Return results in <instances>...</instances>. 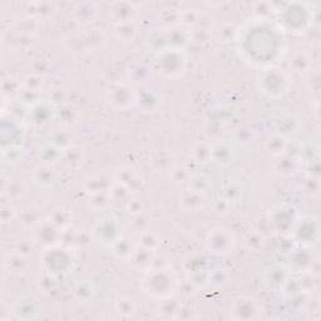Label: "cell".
<instances>
[{"label": "cell", "instance_id": "cell-25", "mask_svg": "<svg viewBox=\"0 0 321 321\" xmlns=\"http://www.w3.org/2000/svg\"><path fill=\"white\" fill-rule=\"evenodd\" d=\"M114 33H116L117 38L122 42H131L136 37L137 28L133 21H123V23H117Z\"/></svg>", "mask_w": 321, "mask_h": 321}, {"label": "cell", "instance_id": "cell-43", "mask_svg": "<svg viewBox=\"0 0 321 321\" xmlns=\"http://www.w3.org/2000/svg\"><path fill=\"white\" fill-rule=\"evenodd\" d=\"M181 309V305L176 300H166L162 302L159 307V312L166 317H173L178 314Z\"/></svg>", "mask_w": 321, "mask_h": 321}, {"label": "cell", "instance_id": "cell-45", "mask_svg": "<svg viewBox=\"0 0 321 321\" xmlns=\"http://www.w3.org/2000/svg\"><path fill=\"white\" fill-rule=\"evenodd\" d=\"M140 247H143L149 251H154L158 247V239L152 232H142L140 237Z\"/></svg>", "mask_w": 321, "mask_h": 321}, {"label": "cell", "instance_id": "cell-35", "mask_svg": "<svg viewBox=\"0 0 321 321\" xmlns=\"http://www.w3.org/2000/svg\"><path fill=\"white\" fill-rule=\"evenodd\" d=\"M69 221H71V215L68 211L63 210V208H57L50 215V222L59 230L66 229L69 224Z\"/></svg>", "mask_w": 321, "mask_h": 321}, {"label": "cell", "instance_id": "cell-57", "mask_svg": "<svg viewBox=\"0 0 321 321\" xmlns=\"http://www.w3.org/2000/svg\"><path fill=\"white\" fill-rule=\"evenodd\" d=\"M171 177L175 182H183L186 180H188L189 175L187 172V170L184 167H175L171 170Z\"/></svg>", "mask_w": 321, "mask_h": 321}, {"label": "cell", "instance_id": "cell-59", "mask_svg": "<svg viewBox=\"0 0 321 321\" xmlns=\"http://www.w3.org/2000/svg\"><path fill=\"white\" fill-rule=\"evenodd\" d=\"M152 165L156 170H165L170 166V158L165 153H158L152 159Z\"/></svg>", "mask_w": 321, "mask_h": 321}, {"label": "cell", "instance_id": "cell-13", "mask_svg": "<svg viewBox=\"0 0 321 321\" xmlns=\"http://www.w3.org/2000/svg\"><path fill=\"white\" fill-rule=\"evenodd\" d=\"M153 251H149L146 250L143 247H138L135 248L131 255V258L128 260L131 261L132 266L137 270H151L152 269V265H153Z\"/></svg>", "mask_w": 321, "mask_h": 321}, {"label": "cell", "instance_id": "cell-56", "mask_svg": "<svg viewBox=\"0 0 321 321\" xmlns=\"http://www.w3.org/2000/svg\"><path fill=\"white\" fill-rule=\"evenodd\" d=\"M200 13H196L195 10H186L181 13V21L186 25H196L199 20Z\"/></svg>", "mask_w": 321, "mask_h": 321}, {"label": "cell", "instance_id": "cell-36", "mask_svg": "<svg viewBox=\"0 0 321 321\" xmlns=\"http://www.w3.org/2000/svg\"><path fill=\"white\" fill-rule=\"evenodd\" d=\"M52 144H54V146L57 147V148H59L60 151H64V149H67L68 147L73 146V144H72V135L63 130L57 131V132L53 135Z\"/></svg>", "mask_w": 321, "mask_h": 321}, {"label": "cell", "instance_id": "cell-64", "mask_svg": "<svg viewBox=\"0 0 321 321\" xmlns=\"http://www.w3.org/2000/svg\"><path fill=\"white\" fill-rule=\"evenodd\" d=\"M234 28L231 25H224L220 29V37L223 40H230L234 37Z\"/></svg>", "mask_w": 321, "mask_h": 321}, {"label": "cell", "instance_id": "cell-14", "mask_svg": "<svg viewBox=\"0 0 321 321\" xmlns=\"http://www.w3.org/2000/svg\"><path fill=\"white\" fill-rule=\"evenodd\" d=\"M232 312L235 314L236 319H252L255 317L256 312H258V307L253 300L247 298H241L234 304V309Z\"/></svg>", "mask_w": 321, "mask_h": 321}, {"label": "cell", "instance_id": "cell-46", "mask_svg": "<svg viewBox=\"0 0 321 321\" xmlns=\"http://www.w3.org/2000/svg\"><path fill=\"white\" fill-rule=\"evenodd\" d=\"M109 201H111V197H109V194L107 192H102V194H94L90 195L89 203L93 208L95 210H103L108 206Z\"/></svg>", "mask_w": 321, "mask_h": 321}, {"label": "cell", "instance_id": "cell-27", "mask_svg": "<svg viewBox=\"0 0 321 321\" xmlns=\"http://www.w3.org/2000/svg\"><path fill=\"white\" fill-rule=\"evenodd\" d=\"M287 279V271L283 267H274L266 275V281L274 287H282Z\"/></svg>", "mask_w": 321, "mask_h": 321}, {"label": "cell", "instance_id": "cell-41", "mask_svg": "<svg viewBox=\"0 0 321 321\" xmlns=\"http://www.w3.org/2000/svg\"><path fill=\"white\" fill-rule=\"evenodd\" d=\"M3 94L5 95V97H12V95L17 94L19 95L20 90H21V85L20 83L18 82L17 79L14 78H5L4 80H3Z\"/></svg>", "mask_w": 321, "mask_h": 321}, {"label": "cell", "instance_id": "cell-50", "mask_svg": "<svg viewBox=\"0 0 321 321\" xmlns=\"http://www.w3.org/2000/svg\"><path fill=\"white\" fill-rule=\"evenodd\" d=\"M291 66L294 67L295 71L302 72V71H305V69L309 68L310 63L306 55L302 54V53H298V54L294 55V58L291 59Z\"/></svg>", "mask_w": 321, "mask_h": 321}, {"label": "cell", "instance_id": "cell-62", "mask_svg": "<svg viewBox=\"0 0 321 321\" xmlns=\"http://www.w3.org/2000/svg\"><path fill=\"white\" fill-rule=\"evenodd\" d=\"M31 250H33V247H31V243L26 242V241H23V242H20L19 245L17 246V252L20 253V255H23V256H28L29 253L31 252Z\"/></svg>", "mask_w": 321, "mask_h": 321}, {"label": "cell", "instance_id": "cell-34", "mask_svg": "<svg viewBox=\"0 0 321 321\" xmlns=\"http://www.w3.org/2000/svg\"><path fill=\"white\" fill-rule=\"evenodd\" d=\"M25 184L19 181H9L5 187L3 188L4 194L7 195L9 199H19L25 194Z\"/></svg>", "mask_w": 321, "mask_h": 321}, {"label": "cell", "instance_id": "cell-61", "mask_svg": "<svg viewBox=\"0 0 321 321\" xmlns=\"http://www.w3.org/2000/svg\"><path fill=\"white\" fill-rule=\"evenodd\" d=\"M247 243H248V246H250V248L258 251V250H260V248L262 247V245H264V239H262V236H260L259 234H252L248 236Z\"/></svg>", "mask_w": 321, "mask_h": 321}, {"label": "cell", "instance_id": "cell-6", "mask_svg": "<svg viewBox=\"0 0 321 321\" xmlns=\"http://www.w3.org/2000/svg\"><path fill=\"white\" fill-rule=\"evenodd\" d=\"M108 100L118 108H125L136 102V93L124 84H114L108 92Z\"/></svg>", "mask_w": 321, "mask_h": 321}, {"label": "cell", "instance_id": "cell-7", "mask_svg": "<svg viewBox=\"0 0 321 321\" xmlns=\"http://www.w3.org/2000/svg\"><path fill=\"white\" fill-rule=\"evenodd\" d=\"M163 39H165V47L173 50H181L191 40V33L178 26H173L163 33Z\"/></svg>", "mask_w": 321, "mask_h": 321}, {"label": "cell", "instance_id": "cell-9", "mask_svg": "<svg viewBox=\"0 0 321 321\" xmlns=\"http://www.w3.org/2000/svg\"><path fill=\"white\" fill-rule=\"evenodd\" d=\"M285 77L282 73L277 72V69H271V72H266L264 78L261 79L264 92L269 94H279L282 93L283 84H285Z\"/></svg>", "mask_w": 321, "mask_h": 321}, {"label": "cell", "instance_id": "cell-33", "mask_svg": "<svg viewBox=\"0 0 321 321\" xmlns=\"http://www.w3.org/2000/svg\"><path fill=\"white\" fill-rule=\"evenodd\" d=\"M277 123H279V133L277 135L282 136V137L287 135H293L298 130V120L291 116L282 117V118L277 120Z\"/></svg>", "mask_w": 321, "mask_h": 321}, {"label": "cell", "instance_id": "cell-29", "mask_svg": "<svg viewBox=\"0 0 321 321\" xmlns=\"http://www.w3.org/2000/svg\"><path fill=\"white\" fill-rule=\"evenodd\" d=\"M31 13L29 14V18L33 19H44V18L50 17L54 13V5L50 3H34L30 5Z\"/></svg>", "mask_w": 321, "mask_h": 321}, {"label": "cell", "instance_id": "cell-24", "mask_svg": "<svg viewBox=\"0 0 321 321\" xmlns=\"http://www.w3.org/2000/svg\"><path fill=\"white\" fill-rule=\"evenodd\" d=\"M112 251H113L114 255L119 259H130L131 255H132L133 247L132 242H131L128 239H124V237H119L112 243Z\"/></svg>", "mask_w": 321, "mask_h": 321}, {"label": "cell", "instance_id": "cell-19", "mask_svg": "<svg viewBox=\"0 0 321 321\" xmlns=\"http://www.w3.org/2000/svg\"><path fill=\"white\" fill-rule=\"evenodd\" d=\"M53 116V109L48 103H39L31 107V111L29 112V117L34 124H45Z\"/></svg>", "mask_w": 321, "mask_h": 321}, {"label": "cell", "instance_id": "cell-54", "mask_svg": "<svg viewBox=\"0 0 321 321\" xmlns=\"http://www.w3.org/2000/svg\"><path fill=\"white\" fill-rule=\"evenodd\" d=\"M149 224V220L148 217H147L146 215H144L143 212L138 213V215H135L133 216V221H132V226L135 227L137 231L140 232H144V230L148 227Z\"/></svg>", "mask_w": 321, "mask_h": 321}, {"label": "cell", "instance_id": "cell-15", "mask_svg": "<svg viewBox=\"0 0 321 321\" xmlns=\"http://www.w3.org/2000/svg\"><path fill=\"white\" fill-rule=\"evenodd\" d=\"M232 156H234L232 147H230L224 142H220V143L211 147V159L217 163V165H229L231 162Z\"/></svg>", "mask_w": 321, "mask_h": 321}, {"label": "cell", "instance_id": "cell-30", "mask_svg": "<svg viewBox=\"0 0 321 321\" xmlns=\"http://www.w3.org/2000/svg\"><path fill=\"white\" fill-rule=\"evenodd\" d=\"M61 152L63 151L57 148L54 144H48V146L43 147L40 151V159L47 165H54L55 162L61 159Z\"/></svg>", "mask_w": 321, "mask_h": 321}, {"label": "cell", "instance_id": "cell-26", "mask_svg": "<svg viewBox=\"0 0 321 321\" xmlns=\"http://www.w3.org/2000/svg\"><path fill=\"white\" fill-rule=\"evenodd\" d=\"M211 188V182L207 177L201 175L192 176L188 178V189L200 195H206Z\"/></svg>", "mask_w": 321, "mask_h": 321}, {"label": "cell", "instance_id": "cell-3", "mask_svg": "<svg viewBox=\"0 0 321 321\" xmlns=\"http://www.w3.org/2000/svg\"><path fill=\"white\" fill-rule=\"evenodd\" d=\"M234 240L231 235L227 234L224 230H213L207 239V247L210 252L215 255H224L229 253L230 250H232Z\"/></svg>", "mask_w": 321, "mask_h": 321}, {"label": "cell", "instance_id": "cell-58", "mask_svg": "<svg viewBox=\"0 0 321 321\" xmlns=\"http://www.w3.org/2000/svg\"><path fill=\"white\" fill-rule=\"evenodd\" d=\"M125 208H127V212L132 216L143 212V205H142L141 201H138V200L127 201V203H125Z\"/></svg>", "mask_w": 321, "mask_h": 321}, {"label": "cell", "instance_id": "cell-22", "mask_svg": "<svg viewBox=\"0 0 321 321\" xmlns=\"http://www.w3.org/2000/svg\"><path fill=\"white\" fill-rule=\"evenodd\" d=\"M61 159L69 168H78L83 163V152L79 147L71 146L61 152Z\"/></svg>", "mask_w": 321, "mask_h": 321}, {"label": "cell", "instance_id": "cell-12", "mask_svg": "<svg viewBox=\"0 0 321 321\" xmlns=\"http://www.w3.org/2000/svg\"><path fill=\"white\" fill-rule=\"evenodd\" d=\"M13 312L21 319H33L38 315L39 307L38 304L30 298H21L15 301L13 306Z\"/></svg>", "mask_w": 321, "mask_h": 321}, {"label": "cell", "instance_id": "cell-2", "mask_svg": "<svg viewBox=\"0 0 321 321\" xmlns=\"http://www.w3.org/2000/svg\"><path fill=\"white\" fill-rule=\"evenodd\" d=\"M157 61L159 64V72L167 77L177 76L184 68V58L181 50L162 49Z\"/></svg>", "mask_w": 321, "mask_h": 321}, {"label": "cell", "instance_id": "cell-20", "mask_svg": "<svg viewBox=\"0 0 321 321\" xmlns=\"http://www.w3.org/2000/svg\"><path fill=\"white\" fill-rule=\"evenodd\" d=\"M95 15H97V9L92 3H80L74 8V18L79 23H90Z\"/></svg>", "mask_w": 321, "mask_h": 321}, {"label": "cell", "instance_id": "cell-8", "mask_svg": "<svg viewBox=\"0 0 321 321\" xmlns=\"http://www.w3.org/2000/svg\"><path fill=\"white\" fill-rule=\"evenodd\" d=\"M60 230L58 227H55L50 221L40 222L38 226H37L36 240L42 242L45 246H53L58 241H60Z\"/></svg>", "mask_w": 321, "mask_h": 321}, {"label": "cell", "instance_id": "cell-49", "mask_svg": "<svg viewBox=\"0 0 321 321\" xmlns=\"http://www.w3.org/2000/svg\"><path fill=\"white\" fill-rule=\"evenodd\" d=\"M194 157L197 162H207V160L211 159V147L206 143L199 144L194 149Z\"/></svg>", "mask_w": 321, "mask_h": 321}, {"label": "cell", "instance_id": "cell-53", "mask_svg": "<svg viewBox=\"0 0 321 321\" xmlns=\"http://www.w3.org/2000/svg\"><path fill=\"white\" fill-rule=\"evenodd\" d=\"M68 116L67 117V119L64 120V123H67V124H71V123H74L77 120V118H78V112H77V109L74 108V107L69 106V104H67V106H63L60 108V112H59V117L61 116Z\"/></svg>", "mask_w": 321, "mask_h": 321}, {"label": "cell", "instance_id": "cell-10", "mask_svg": "<svg viewBox=\"0 0 321 321\" xmlns=\"http://www.w3.org/2000/svg\"><path fill=\"white\" fill-rule=\"evenodd\" d=\"M57 171L54 170L53 165H47V163H42L34 171V181L42 188L52 187L57 181Z\"/></svg>", "mask_w": 321, "mask_h": 321}, {"label": "cell", "instance_id": "cell-31", "mask_svg": "<svg viewBox=\"0 0 321 321\" xmlns=\"http://www.w3.org/2000/svg\"><path fill=\"white\" fill-rule=\"evenodd\" d=\"M266 148L270 153H272L274 156H281L283 153V151L286 149V141L285 137L280 135H275L272 137L269 138V141L266 142Z\"/></svg>", "mask_w": 321, "mask_h": 321}, {"label": "cell", "instance_id": "cell-48", "mask_svg": "<svg viewBox=\"0 0 321 321\" xmlns=\"http://www.w3.org/2000/svg\"><path fill=\"white\" fill-rule=\"evenodd\" d=\"M241 197V188L237 184L235 183H229L223 188V200H226L227 202H236Z\"/></svg>", "mask_w": 321, "mask_h": 321}, {"label": "cell", "instance_id": "cell-4", "mask_svg": "<svg viewBox=\"0 0 321 321\" xmlns=\"http://www.w3.org/2000/svg\"><path fill=\"white\" fill-rule=\"evenodd\" d=\"M50 252L45 255L43 259L48 271L52 274H60V272H67V270L71 267V258L68 253L60 248H50Z\"/></svg>", "mask_w": 321, "mask_h": 321}, {"label": "cell", "instance_id": "cell-60", "mask_svg": "<svg viewBox=\"0 0 321 321\" xmlns=\"http://www.w3.org/2000/svg\"><path fill=\"white\" fill-rule=\"evenodd\" d=\"M0 216H2V221L4 222V223H9V222H12L13 218H14L15 212L14 210L10 207V205H3Z\"/></svg>", "mask_w": 321, "mask_h": 321}, {"label": "cell", "instance_id": "cell-23", "mask_svg": "<svg viewBox=\"0 0 321 321\" xmlns=\"http://www.w3.org/2000/svg\"><path fill=\"white\" fill-rule=\"evenodd\" d=\"M180 201L182 207L186 211H191V212L200 211L201 208L203 207V196L200 194H196V192H186V194L181 197Z\"/></svg>", "mask_w": 321, "mask_h": 321}, {"label": "cell", "instance_id": "cell-16", "mask_svg": "<svg viewBox=\"0 0 321 321\" xmlns=\"http://www.w3.org/2000/svg\"><path fill=\"white\" fill-rule=\"evenodd\" d=\"M25 258L26 256L20 255L18 252L10 255L5 261V270H7L8 274L14 275V276L23 275L28 269V261Z\"/></svg>", "mask_w": 321, "mask_h": 321}, {"label": "cell", "instance_id": "cell-44", "mask_svg": "<svg viewBox=\"0 0 321 321\" xmlns=\"http://www.w3.org/2000/svg\"><path fill=\"white\" fill-rule=\"evenodd\" d=\"M296 160L291 157H281L276 163V171L282 175H291L295 172Z\"/></svg>", "mask_w": 321, "mask_h": 321}, {"label": "cell", "instance_id": "cell-32", "mask_svg": "<svg viewBox=\"0 0 321 321\" xmlns=\"http://www.w3.org/2000/svg\"><path fill=\"white\" fill-rule=\"evenodd\" d=\"M74 295H76V298L78 299L79 301L87 302L93 298V295H94V288H93V285L90 282L83 281V282H79L78 285L74 287Z\"/></svg>", "mask_w": 321, "mask_h": 321}, {"label": "cell", "instance_id": "cell-55", "mask_svg": "<svg viewBox=\"0 0 321 321\" xmlns=\"http://www.w3.org/2000/svg\"><path fill=\"white\" fill-rule=\"evenodd\" d=\"M24 88L30 90H36V92H40V88H42V78L40 76H29L24 79Z\"/></svg>", "mask_w": 321, "mask_h": 321}, {"label": "cell", "instance_id": "cell-37", "mask_svg": "<svg viewBox=\"0 0 321 321\" xmlns=\"http://www.w3.org/2000/svg\"><path fill=\"white\" fill-rule=\"evenodd\" d=\"M160 21L167 29L177 26V24L181 21V13L173 9L163 10L162 14H160Z\"/></svg>", "mask_w": 321, "mask_h": 321}, {"label": "cell", "instance_id": "cell-17", "mask_svg": "<svg viewBox=\"0 0 321 321\" xmlns=\"http://www.w3.org/2000/svg\"><path fill=\"white\" fill-rule=\"evenodd\" d=\"M116 181L117 183L122 184L128 189H135L141 184L140 176L131 167H124L119 170L116 175Z\"/></svg>", "mask_w": 321, "mask_h": 321}, {"label": "cell", "instance_id": "cell-28", "mask_svg": "<svg viewBox=\"0 0 321 321\" xmlns=\"http://www.w3.org/2000/svg\"><path fill=\"white\" fill-rule=\"evenodd\" d=\"M295 232L298 240L302 241V242H311V241L314 240V236L316 235L317 230L316 227L312 224V222H310V220H305L299 224Z\"/></svg>", "mask_w": 321, "mask_h": 321}, {"label": "cell", "instance_id": "cell-39", "mask_svg": "<svg viewBox=\"0 0 321 321\" xmlns=\"http://www.w3.org/2000/svg\"><path fill=\"white\" fill-rule=\"evenodd\" d=\"M19 222L24 227H36L40 223V216L34 210H24L19 215Z\"/></svg>", "mask_w": 321, "mask_h": 321}, {"label": "cell", "instance_id": "cell-52", "mask_svg": "<svg viewBox=\"0 0 321 321\" xmlns=\"http://www.w3.org/2000/svg\"><path fill=\"white\" fill-rule=\"evenodd\" d=\"M55 281L54 279H53L50 275H45V276H43L42 279H39L38 281V287L40 291H43L44 294H49L50 291H53L55 288Z\"/></svg>", "mask_w": 321, "mask_h": 321}, {"label": "cell", "instance_id": "cell-38", "mask_svg": "<svg viewBox=\"0 0 321 321\" xmlns=\"http://www.w3.org/2000/svg\"><path fill=\"white\" fill-rule=\"evenodd\" d=\"M207 264L206 259L201 255H194L189 256L188 260L184 262V267L188 272L194 274V272H199V271H205V266Z\"/></svg>", "mask_w": 321, "mask_h": 321}, {"label": "cell", "instance_id": "cell-40", "mask_svg": "<svg viewBox=\"0 0 321 321\" xmlns=\"http://www.w3.org/2000/svg\"><path fill=\"white\" fill-rule=\"evenodd\" d=\"M148 68L144 66H141V64H137V66L132 67V68L128 71V76L132 79L133 83L136 84H141L142 82H144L147 78H148Z\"/></svg>", "mask_w": 321, "mask_h": 321}, {"label": "cell", "instance_id": "cell-1", "mask_svg": "<svg viewBox=\"0 0 321 321\" xmlns=\"http://www.w3.org/2000/svg\"><path fill=\"white\" fill-rule=\"evenodd\" d=\"M175 280L166 270H153L144 280V290L149 295L157 298H166L173 290Z\"/></svg>", "mask_w": 321, "mask_h": 321}, {"label": "cell", "instance_id": "cell-51", "mask_svg": "<svg viewBox=\"0 0 321 321\" xmlns=\"http://www.w3.org/2000/svg\"><path fill=\"white\" fill-rule=\"evenodd\" d=\"M117 311L123 316H128L135 311V304L131 299H120L117 304Z\"/></svg>", "mask_w": 321, "mask_h": 321}, {"label": "cell", "instance_id": "cell-63", "mask_svg": "<svg viewBox=\"0 0 321 321\" xmlns=\"http://www.w3.org/2000/svg\"><path fill=\"white\" fill-rule=\"evenodd\" d=\"M229 207H230V203L227 202L226 200H218L217 202H216L215 205V211L217 213H220V215H224V213H227V211H229Z\"/></svg>", "mask_w": 321, "mask_h": 321}, {"label": "cell", "instance_id": "cell-47", "mask_svg": "<svg viewBox=\"0 0 321 321\" xmlns=\"http://www.w3.org/2000/svg\"><path fill=\"white\" fill-rule=\"evenodd\" d=\"M208 282L215 286H224L229 282V274L224 270H213L208 272Z\"/></svg>", "mask_w": 321, "mask_h": 321}, {"label": "cell", "instance_id": "cell-18", "mask_svg": "<svg viewBox=\"0 0 321 321\" xmlns=\"http://www.w3.org/2000/svg\"><path fill=\"white\" fill-rule=\"evenodd\" d=\"M135 13L136 8L131 3H114L113 7L111 8V14L113 19L117 20V23L132 21Z\"/></svg>", "mask_w": 321, "mask_h": 321}, {"label": "cell", "instance_id": "cell-5", "mask_svg": "<svg viewBox=\"0 0 321 321\" xmlns=\"http://www.w3.org/2000/svg\"><path fill=\"white\" fill-rule=\"evenodd\" d=\"M120 227L118 222L113 218H106L101 221L94 229V237L102 243L112 245L120 237Z\"/></svg>", "mask_w": 321, "mask_h": 321}, {"label": "cell", "instance_id": "cell-11", "mask_svg": "<svg viewBox=\"0 0 321 321\" xmlns=\"http://www.w3.org/2000/svg\"><path fill=\"white\" fill-rule=\"evenodd\" d=\"M136 103L144 112H153L158 108L159 98L156 93L148 88H142L136 92Z\"/></svg>", "mask_w": 321, "mask_h": 321}, {"label": "cell", "instance_id": "cell-42", "mask_svg": "<svg viewBox=\"0 0 321 321\" xmlns=\"http://www.w3.org/2000/svg\"><path fill=\"white\" fill-rule=\"evenodd\" d=\"M19 102L23 103L24 106H36V104L39 103V92H36V90H30L26 89V88H21L20 93H19Z\"/></svg>", "mask_w": 321, "mask_h": 321}, {"label": "cell", "instance_id": "cell-21", "mask_svg": "<svg viewBox=\"0 0 321 321\" xmlns=\"http://www.w3.org/2000/svg\"><path fill=\"white\" fill-rule=\"evenodd\" d=\"M112 187L111 180L104 175H97L94 177L89 178L85 183V188L90 195L102 194V192L109 191Z\"/></svg>", "mask_w": 321, "mask_h": 321}]
</instances>
